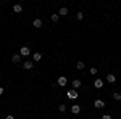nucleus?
<instances>
[{
	"mask_svg": "<svg viewBox=\"0 0 121 119\" xmlns=\"http://www.w3.org/2000/svg\"><path fill=\"white\" fill-rule=\"evenodd\" d=\"M13 11H15V13H21V11H23V7H21L19 3H16V5L13 7Z\"/></svg>",
	"mask_w": 121,
	"mask_h": 119,
	"instance_id": "f8f14e48",
	"label": "nucleus"
},
{
	"mask_svg": "<svg viewBox=\"0 0 121 119\" xmlns=\"http://www.w3.org/2000/svg\"><path fill=\"white\" fill-rule=\"evenodd\" d=\"M102 119H112V116H110V114H103Z\"/></svg>",
	"mask_w": 121,
	"mask_h": 119,
	"instance_id": "412c9836",
	"label": "nucleus"
},
{
	"mask_svg": "<svg viewBox=\"0 0 121 119\" xmlns=\"http://www.w3.org/2000/svg\"><path fill=\"white\" fill-rule=\"evenodd\" d=\"M78 95H79V93H78L76 90H68V92H66V97H68L69 100H76Z\"/></svg>",
	"mask_w": 121,
	"mask_h": 119,
	"instance_id": "f03ea898",
	"label": "nucleus"
},
{
	"mask_svg": "<svg viewBox=\"0 0 121 119\" xmlns=\"http://www.w3.org/2000/svg\"><path fill=\"white\" fill-rule=\"evenodd\" d=\"M5 119H15L13 116H5Z\"/></svg>",
	"mask_w": 121,
	"mask_h": 119,
	"instance_id": "5701e85b",
	"label": "nucleus"
},
{
	"mask_svg": "<svg viewBox=\"0 0 121 119\" xmlns=\"http://www.w3.org/2000/svg\"><path fill=\"white\" fill-rule=\"evenodd\" d=\"M94 106L100 110V108H103V106H105V101H103V100H100V98H97V100L94 101Z\"/></svg>",
	"mask_w": 121,
	"mask_h": 119,
	"instance_id": "7ed1b4c3",
	"label": "nucleus"
},
{
	"mask_svg": "<svg viewBox=\"0 0 121 119\" xmlns=\"http://www.w3.org/2000/svg\"><path fill=\"white\" fill-rule=\"evenodd\" d=\"M91 74H94V76L97 74V68H95V66H94V68H91Z\"/></svg>",
	"mask_w": 121,
	"mask_h": 119,
	"instance_id": "aec40b11",
	"label": "nucleus"
},
{
	"mask_svg": "<svg viewBox=\"0 0 121 119\" xmlns=\"http://www.w3.org/2000/svg\"><path fill=\"white\" fill-rule=\"evenodd\" d=\"M52 21H53V23H58V21H60V15H58V13H53V15H52Z\"/></svg>",
	"mask_w": 121,
	"mask_h": 119,
	"instance_id": "ddd939ff",
	"label": "nucleus"
},
{
	"mask_svg": "<svg viewBox=\"0 0 121 119\" xmlns=\"http://www.w3.org/2000/svg\"><path fill=\"white\" fill-rule=\"evenodd\" d=\"M32 26L36 29H39V28H42V19H39V18H36L34 21H32Z\"/></svg>",
	"mask_w": 121,
	"mask_h": 119,
	"instance_id": "39448f33",
	"label": "nucleus"
},
{
	"mask_svg": "<svg viewBox=\"0 0 121 119\" xmlns=\"http://www.w3.org/2000/svg\"><path fill=\"white\" fill-rule=\"evenodd\" d=\"M58 110H60V113H65V111H66V105H60Z\"/></svg>",
	"mask_w": 121,
	"mask_h": 119,
	"instance_id": "a211bd4d",
	"label": "nucleus"
},
{
	"mask_svg": "<svg viewBox=\"0 0 121 119\" xmlns=\"http://www.w3.org/2000/svg\"><path fill=\"white\" fill-rule=\"evenodd\" d=\"M32 58H34V61H40L42 60V53H34Z\"/></svg>",
	"mask_w": 121,
	"mask_h": 119,
	"instance_id": "4468645a",
	"label": "nucleus"
},
{
	"mask_svg": "<svg viewBox=\"0 0 121 119\" xmlns=\"http://www.w3.org/2000/svg\"><path fill=\"white\" fill-rule=\"evenodd\" d=\"M76 18H78V19H82L84 18V13H82V11H79V13L76 15Z\"/></svg>",
	"mask_w": 121,
	"mask_h": 119,
	"instance_id": "6ab92c4d",
	"label": "nucleus"
},
{
	"mask_svg": "<svg viewBox=\"0 0 121 119\" xmlns=\"http://www.w3.org/2000/svg\"><path fill=\"white\" fill-rule=\"evenodd\" d=\"M94 85H95V89H102L103 87V81L102 79H95V81H94Z\"/></svg>",
	"mask_w": 121,
	"mask_h": 119,
	"instance_id": "423d86ee",
	"label": "nucleus"
},
{
	"mask_svg": "<svg viewBox=\"0 0 121 119\" xmlns=\"http://www.w3.org/2000/svg\"><path fill=\"white\" fill-rule=\"evenodd\" d=\"M3 92H5V89H3V87H0V95H2Z\"/></svg>",
	"mask_w": 121,
	"mask_h": 119,
	"instance_id": "4be33fe9",
	"label": "nucleus"
},
{
	"mask_svg": "<svg viewBox=\"0 0 121 119\" xmlns=\"http://www.w3.org/2000/svg\"><path fill=\"white\" fill-rule=\"evenodd\" d=\"M84 66H86V64H84L82 61H78V63H76V68H78L79 71H82V69H84Z\"/></svg>",
	"mask_w": 121,
	"mask_h": 119,
	"instance_id": "dca6fc26",
	"label": "nucleus"
},
{
	"mask_svg": "<svg viewBox=\"0 0 121 119\" xmlns=\"http://www.w3.org/2000/svg\"><path fill=\"white\" fill-rule=\"evenodd\" d=\"M107 81H108L110 84H113L115 81H116V76H115V74H108V76H107Z\"/></svg>",
	"mask_w": 121,
	"mask_h": 119,
	"instance_id": "9b49d317",
	"label": "nucleus"
},
{
	"mask_svg": "<svg viewBox=\"0 0 121 119\" xmlns=\"http://www.w3.org/2000/svg\"><path fill=\"white\" fill-rule=\"evenodd\" d=\"M58 15H60V16H66V15H68V8H66V7H61L60 11H58Z\"/></svg>",
	"mask_w": 121,
	"mask_h": 119,
	"instance_id": "0eeeda50",
	"label": "nucleus"
},
{
	"mask_svg": "<svg viewBox=\"0 0 121 119\" xmlns=\"http://www.w3.org/2000/svg\"><path fill=\"white\" fill-rule=\"evenodd\" d=\"M66 82H68V79H66L65 76H60V77H58V81H56V84H58L60 87H63V85H66Z\"/></svg>",
	"mask_w": 121,
	"mask_h": 119,
	"instance_id": "20e7f679",
	"label": "nucleus"
},
{
	"mask_svg": "<svg viewBox=\"0 0 121 119\" xmlns=\"http://www.w3.org/2000/svg\"><path fill=\"white\" fill-rule=\"evenodd\" d=\"M19 55L21 56H29L31 55V48H29V47H21V50H19Z\"/></svg>",
	"mask_w": 121,
	"mask_h": 119,
	"instance_id": "f257e3e1",
	"label": "nucleus"
},
{
	"mask_svg": "<svg viewBox=\"0 0 121 119\" xmlns=\"http://www.w3.org/2000/svg\"><path fill=\"white\" fill-rule=\"evenodd\" d=\"M73 87H74V89H79V87H81V81H79V79H74V81H73Z\"/></svg>",
	"mask_w": 121,
	"mask_h": 119,
	"instance_id": "2eb2a0df",
	"label": "nucleus"
},
{
	"mask_svg": "<svg viewBox=\"0 0 121 119\" xmlns=\"http://www.w3.org/2000/svg\"><path fill=\"white\" fill-rule=\"evenodd\" d=\"M65 119H69V118H65Z\"/></svg>",
	"mask_w": 121,
	"mask_h": 119,
	"instance_id": "b1692460",
	"label": "nucleus"
},
{
	"mask_svg": "<svg viewBox=\"0 0 121 119\" xmlns=\"http://www.w3.org/2000/svg\"><path fill=\"white\" fill-rule=\"evenodd\" d=\"M23 68H24V69H32L34 64L31 63V61H24V63H23Z\"/></svg>",
	"mask_w": 121,
	"mask_h": 119,
	"instance_id": "1a4fd4ad",
	"label": "nucleus"
},
{
	"mask_svg": "<svg viewBox=\"0 0 121 119\" xmlns=\"http://www.w3.org/2000/svg\"><path fill=\"white\" fill-rule=\"evenodd\" d=\"M113 98L120 101V100H121V93H118V92H115V93H113Z\"/></svg>",
	"mask_w": 121,
	"mask_h": 119,
	"instance_id": "f3484780",
	"label": "nucleus"
},
{
	"mask_svg": "<svg viewBox=\"0 0 121 119\" xmlns=\"http://www.w3.org/2000/svg\"><path fill=\"white\" fill-rule=\"evenodd\" d=\"M11 61H13V63H19V61H21V55H19V53L13 55L11 56Z\"/></svg>",
	"mask_w": 121,
	"mask_h": 119,
	"instance_id": "6e6552de",
	"label": "nucleus"
},
{
	"mask_svg": "<svg viewBox=\"0 0 121 119\" xmlns=\"http://www.w3.org/2000/svg\"><path fill=\"white\" fill-rule=\"evenodd\" d=\"M71 111H73V114H79V111H81V106H79V105H73Z\"/></svg>",
	"mask_w": 121,
	"mask_h": 119,
	"instance_id": "9d476101",
	"label": "nucleus"
}]
</instances>
